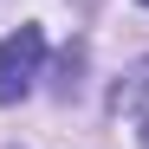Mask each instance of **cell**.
<instances>
[{
    "label": "cell",
    "mask_w": 149,
    "mask_h": 149,
    "mask_svg": "<svg viewBox=\"0 0 149 149\" xmlns=\"http://www.w3.org/2000/svg\"><path fill=\"white\" fill-rule=\"evenodd\" d=\"M39 65H45V33L39 26H19V33L0 39V104H19L33 91Z\"/></svg>",
    "instance_id": "obj_1"
},
{
    "label": "cell",
    "mask_w": 149,
    "mask_h": 149,
    "mask_svg": "<svg viewBox=\"0 0 149 149\" xmlns=\"http://www.w3.org/2000/svg\"><path fill=\"white\" fill-rule=\"evenodd\" d=\"M143 97H149V65H136V71H130V84H117V110H136Z\"/></svg>",
    "instance_id": "obj_2"
},
{
    "label": "cell",
    "mask_w": 149,
    "mask_h": 149,
    "mask_svg": "<svg viewBox=\"0 0 149 149\" xmlns=\"http://www.w3.org/2000/svg\"><path fill=\"white\" fill-rule=\"evenodd\" d=\"M143 143H149V123H143Z\"/></svg>",
    "instance_id": "obj_3"
},
{
    "label": "cell",
    "mask_w": 149,
    "mask_h": 149,
    "mask_svg": "<svg viewBox=\"0 0 149 149\" xmlns=\"http://www.w3.org/2000/svg\"><path fill=\"white\" fill-rule=\"evenodd\" d=\"M143 7H149V0H143Z\"/></svg>",
    "instance_id": "obj_4"
}]
</instances>
